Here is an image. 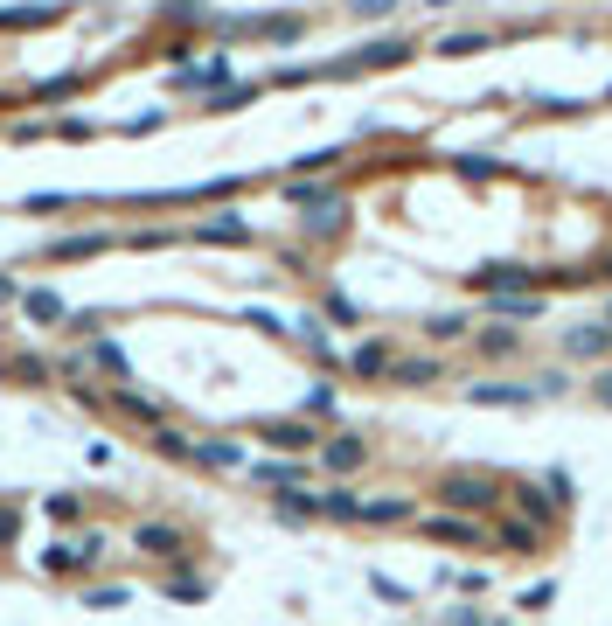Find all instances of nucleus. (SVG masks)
<instances>
[{"instance_id":"f8f14e48","label":"nucleus","mask_w":612,"mask_h":626,"mask_svg":"<svg viewBox=\"0 0 612 626\" xmlns=\"http://www.w3.org/2000/svg\"><path fill=\"white\" fill-rule=\"evenodd\" d=\"M0 300H21V293H14V279H0Z\"/></svg>"},{"instance_id":"9b49d317","label":"nucleus","mask_w":612,"mask_h":626,"mask_svg":"<svg viewBox=\"0 0 612 626\" xmlns=\"http://www.w3.org/2000/svg\"><path fill=\"white\" fill-rule=\"evenodd\" d=\"M348 7H355V14H390L397 0H348Z\"/></svg>"},{"instance_id":"6e6552de","label":"nucleus","mask_w":612,"mask_h":626,"mask_svg":"<svg viewBox=\"0 0 612 626\" xmlns=\"http://www.w3.org/2000/svg\"><path fill=\"white\" fill-rule=\"evenodd\" d=\"M98 244H105V237H63V244H56V258H91Z\"/></svg>"},{"instance_id":"f03ea898","label":"nucleus","mask_w":612,"mask_h":626,"mask_svg":"<svg viewBox=\"0 0 612 626\" xmlns=\"http://www.w3.org/2000/svg\"><path fill=\"white\" fill-rule=\"evenodd\" d=\"M21 313L42 320V327H56V320H63V300H56L49 286H28V293H21Z\"/></svg>"},{"instance_id":"9d476101","label":"nucleus","mask_w":612,"mask_h":626,"mask_svg":"<svg viewBox=\"0 0 612 626\" xmlns=\"http://www.w3.org/2000/svg\"><path fill=\"white\" fill-rule=\"evenodd\" d=\"M397 376H404V383H432L439 369H432V362H397Z\"/></svg>"},{"instance_id":"1a4fd4ad","label":"nucleus","mask_w":612,"mask_h":626,"mask_svg":"<svg viewBox=\"0 0 612 626\" xmlns=\"http://www.w3.org/2000/svg\"><path fill=\"white\" fill-rule=\"evenodd\" d=\"M202 237H216V244H237V237H244V223H230V216H223V223H202Z\"/></svg>"},{"instance_id":"f257e3e1","label":"nucleus","mask_w":612,"mask_h":626,"mask_svg":"<svg viewBox=\"0 0 612 626\" xmlns=\"http://www.w3.org/2000/svg\"><path fill=\"white\" fill-rule=\"evenodd\" d=\"M446 501H459V508H487V501H494V487H487V480H473V473H453V480H446Z\"/></svg>"},{"instance_id":"7ed1b4c3","label":"nucleus","mask_w":612,"mask_h":626,"mask_svg":"<svg viewBox=\"0 0 612 626\" xmlns=\"http://www.w3.org/2000/svg\"><path fill=\"white\" fill-rule=\"evenodd\" d=\"M140 550H147V557H174V550H181V536H174V529H160V522H147V529H140Z\"/></svg>"},{"instance_id":"20e7f679","label":"nucleus","mask_w":612,"mask_h":626,"mask_svg":"<svg viewBox=\"0 0 612 626\" xmlns=\"http://www.w3.org/2000/svg\"><path fill=\"white\" fill-rule=\"evenodd\" d=\"M265 439H272V446H286V453H306V446H313V432H306V425H265Z\"/></svg>"},{"instance_id":"0eeeda50","label":"nucleus","mask_w":612,"mask_h":626,"mask_svg":"<svg viewBox=\"0 0 612 626\" xmlns=\"http://www.w3.org/2000/svg\"><path fill=\"white\" fill-rule=\"evenodd\" d=\"M383 362H390V348H383V341H369V348H355V369H362V376H376Z\"/></svg>"},{"instance_id":"423d86ee","label":"nucleus","mask_w":612,"mask_h":626,"mask_svg":"<svg viewBox=\"0 0 612 626\" xmlns=\"http://www.w3.org/2000/svg\"><path fill=\"white\" fill-rule=\"evenodd\" d=\"M480 49H487V35H446L439 42V56H480Z\"/></svg>"},{"instance_id":"ddd939ff","label":"nucleus","mask_w":612,"mask_h":626,"mask_svg":"<svg viewBox=\"0 0 612 626\" xmlns=\"http://www.w3.org/2000/svg\"><path fill=\"white\" fill-rule=\"evenodd\" d=\"M425 7H453V0H425Z\"/></svg>"},{"instance_id":"39448f33","label":"nucleus","mask_w":612,"mask_h":626,"mask_svg":"<svg viewBox=\"0 0 612 626\" xmlns=\"http://www.w3.org/2000/svg\"><path fill=\"white\" fill-rule=\"evenodd\" d=\"M327 467H362V439H334V446H327Z\"/></svg>"}]
</instances>
